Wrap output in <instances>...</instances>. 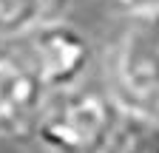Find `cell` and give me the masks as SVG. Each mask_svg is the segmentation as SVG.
Segmentation results:
<instances>
[{"label":"cell","mask_w":159,"mask_h":153,"mask_svg":"<svg viewBox=\"0 0 159 153\" xmlns=\"http://www.w3.org/2000/svg\"><path fill=\"white\" fill-rule=\"evenodd\" d=\"M46 17L48 11L43 0H0V37L14 40Z\"/></svg>","instance_id":"5b68a950"},{"label":"cell","mask_w":159,"mask_h":153,"mask_svg":"<svg viewBox=\"0 0 159 153\" xmlns=\"http://www.w3.org/2000/svg\"><path fill=\"white\" fill-rule=\"evenodd\" d=\"M105 88L125 113L159 122V9L134 11L105 46Z\"/></svg>","instance_id":"6da1fadb"},{"label":"cell","mask_w":159,"mask_h":153,"mask_svg":"<svg viewBox=\"0 0 159 153\" xmlns=\"http://www.w3.org/2000/svg\"><path fill=\"white\" fill-rule=\"evenodd\" d=\"M125 111L108 88L74 85L48 94L31 139L48 153H99L116 133Z\"/></svg>","instance_id":"7a4b0ae2"},{"label":"cell","mask_w":159,"mask_h":153,"mask_svg":"<svg viewBox=\"0 0 159 153\" xmlns=\"http://www.w3.org/2000/svg\"><path fill=\"white\" fill-rule=\"evenodd\" d=\"M11 43L31 63L48 94L80 85L94 60L91 37L63 17H46Z\"/></svg>","instance_id":"3957f363"},{"label":"cell","mask_w":159,"mask_h":153,"mask_svg":"<svg viewBox=\"0 0 159 153\" xmlns=\"http://www.w3.org/2000/svg\"><path fill=\"white\" fill-rule=\"evenodd\" d=\"M105 3L116 6L119 11H125V14H134V11H151V9H159V0H105Z\"/></svg>","instance_id":"52a82bcc"},{"label":"cell","mask_w":159,"mask_h":153,"mask_svg":"<svg viewBox=\"0 0 159 153\" xmlns=\"http://www.w3.org/2000/svg\"><path fill=\"white\" fill-rule=\"evenodd\" d=\"M134 153H159V122L134 116Z\"/></svg>","instance_id":"8992f818"},{"label":"cell","mask_w":159,"mask_h":153,"mask_svg":"<svg viewBox=\"0 0 159 153\" xmlns=\"http://www.w3.org/2000/svg\"><path fill=\"white\" fill-rule=\"evenodd\" d=\"M48 99V88L11 40L0 43V136L26 139Z\"/></svg>","instance_id":"277c9868"},{"label":"cell","mask_w":159,"mask_h":153,"mask_svg":"<svg viewBox=\"0 0 159 153\" xmlns=\"http://www.w3.org/2000/svg\"><path fill=\"white\" fill-rule=\"evenodd\" d=\"M43 3H46V11H48V17H60V11L71 6V0H43Z\"/></svg>","instance_id":"ba28073f"}]
</instances>
